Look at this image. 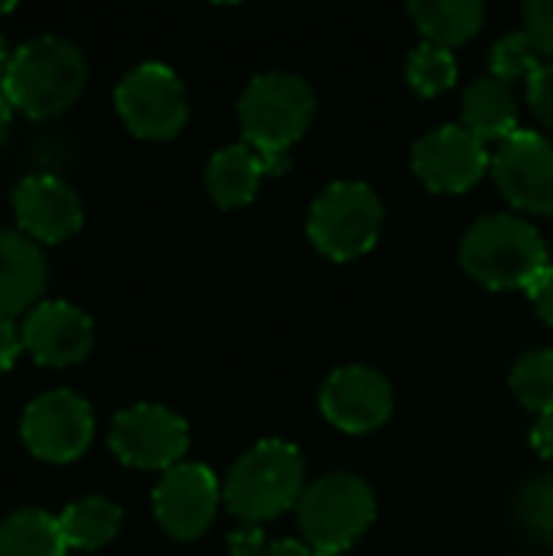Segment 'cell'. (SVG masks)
<instances>
[{"label": "cell", "instance_id": "1", "mask_svg": "<svg viewBox=\"0 0 553 556\" xmlns=\"http://www.w3.org/2000/svg\"><path fill=\"white\" fill-rule=\"evenodd\" d=\"M88 81L85 52L62 36H39L23 42L0 78V91L10 98L13 111L26 117H55L68 111Z\"/></svg>", "mask_w": 553, "mask_h": 556}, {"label": "cell", "instance_id": "2", "mask_svg": "<svg viewBox=\"0 0 553 556\" xmlns=\"http://www.w3.org/2000/svg\"><path fill=\"white\" fill-rule=\"evenodd\" d=\"M303 453L287 440H261L254 443L228 472L222 485V498L228 511L248 525L274 521L293 505H300L306 485Z\"/></svg>", "mask_w": 553, "mask_h": 556}, {"label": "cell", "instance_id": "3", "mask_svg": "<svg viewBox=\"0 0 553 556\" xmlns=\"http://www.w3.org/2000/svg\"><path fill=\"white\" fill-rule=\"evenodd\" d=\"M460 261L482 287L515 290L528 287L548 267V248L531 222L518 215H486L466 231Z\"/></svg>", "mask_w": 553, "mask_h": 556}, {"label": "cell", "instance_id": "4", "mask_svg": "<svg viewBox=\"0 0 553 556\" xmlns=\"http://www.w3.org/2000/svg\"><path fill=\"white\" fill-rule=\"evenodd\" d=\"M316 114V94L293 72H264L238 98V121L248 147L264 156H287Z\"/></svg>", "mask_w": 553, "mask_h": 556}, {"label": "cell", "instance_id": "5", "mask_svg": "<svg viewBox=\"0 0 553 556\" xmlns=\"http://www.w3.org/2000/svg\"><path fill=\"white\" fill-rule=\"evenodd\" d=\"M378 505L365 479L352 472H332L306 485L297 518L310 551L342 556L375 521Z\"/></svg>", "mask_w": 553, "mask_h": 556}, {"label": "cell", "instance_id": "6", "mask_svg": "<svg viewBox=\"0 0 553 556\" xmlns=\"http://www.w3.org/2000/svg\"><path fill=\"white\" fill-rule=\"evenodd\" d=\"M385 205L368 182L345 179L326 186L306 218V235L319 254L329 261H355L368 254L381 235Z\"/></svg>", "mask_w": 553, "mask_h": 556}, {"label": "cell", "instance_id": "7", "mask_svg": "<svg viewBox=\"0 0 553 556\" xmlns=\"http://www.w3.org/2000/svg\"><path fill=\"white\" fill-rule=\"evenodd\" d=\"M114 108L127 130L143 140H169L189 121L186 88L163 62H143L130 68L114 91Z\"/></svg>", "mask_w": 553, "mask_h": 556}, {"label": "cell", "instance_id": "8", "mask_svg": "<svg viewBox=\"0 0 553 556\" xmlns=\"http://www.w3.org/2000/svg\"><path fill=\"white\" fill-rule=\"evenodd\" d=\"M111 453L130 469H163L183 463L189 450V427L160 404H134L111 424Z\"/></svg>", "mask_w": 553, "mask_h": 556}, {"label": "cell", "instance_id": "9", "mask_svg": "<svg viewBox=\"0 0 553 556\" xmlns=\"http://www.w3.org/2000/svg\"><path fill=\"white\" fill-rule=\"evenodd\" d=\"M20 437L42 463H75L95 437V414L85 397L49 391L23 410Z\"/></svg>", "mask_w": 553, "mask_h": 556}, {"label": "cell", "instance_id": "10", "mask_svg": "<svg viewBox=\"0 0 553 556\" xmlns=\"http://www.w3.org/2000/svg\"><path fill=\"white\" fill-rule=\"evenodd\" d=\"M411 166L417 179L433 192H466L486 176L492 153L486 140H479L463 124H447L414 143Z\"/></svg>", "mask_w": 553, "mask_h": 556}, {"label": "cell", "instance_id": "11", "mask_svg": "<svg viewBox=\"0 0 553 556\" xmlns=\"http://www.w3.org/2000/svg\"><path fill=\"white\" fill-rule=\"evenodd\" d=\"M222 502V485L202 463H179L153 489V515L173 541H196L209 531Z\"/></svg>", "mask_w": 553, "mask_h": 556}, {"label": "cell", "instance_id": "12", "mask_svg": "<svg viewBox=\"0 0 553 556\" xmlns=\"http://www.w3.org/2000/svg\"><path fill=\"white\" fill-rule=\"evenodd\" d=\"M502 195L531 215H553V143L538 130H518L492 156Z\"/></svg>", "mask_w": 553, "mask_h": 556}, {"label": "cell", "instance_id": "13", "mask_svg": "<svg viewBox=\"0 0 553 556\" xmlns=\"http://www.w3.org/2000/svg\"><path fill=\"white\" fill-rule=\"evenodd\" d=\"M319 407L323 417L342 433H372L394 414V391L381 371L368 365H349L329 375Z\"/></svg>", "mask_w": 553, "mask_h": 556}, {"label": "cell", "instance_id": "14", "mask_svg": "<svg viewBox=\"0 0 553 556\" xmlns=\"http://www.w3.org/2000/svg\"><path fill=\"white\" fill-rule=\"evenodd\" d=\"M20 336H23V349L39 365H52V368H68L85 362L95 345L91 319L65 300H46L33 306L23 319Z\"/></svg>", "mask_w": 553, "mask_h": 556}, {"label": "cell", "instance_id": "15", "mask_svg": "<svg viewBox=\"0 0 553 556\" xmlns=\"http://www.w3.org/2000/svg\"><path fill=\"white\" fill-rule=\"evenodd\" d=\"M13 215L20 231L29 241H42V244H59L65 238H72L81 222V199L78 192L62 182L59 176H26L16 192H13Z\"/></svg>", "mask_w": 553, "mask_h": 556}, {"label": "cell", "instance_id": "16", "mask_svg": "<svg viewBox=\"0 0 553 556\" xmlns=\"http://www.w3.org/2000/svg\"><path fill=\"white\" fill-rule=\"evenodd\" d=\"M46 290V257L23 231L0 228V316L29 313Z\"/></svg>", "mask_w": 553, "mask_h": 556}, {"label": "cell", "instance_id": "17", "mask_svg": "<svg viewBox=\"0 0 553 556\" xmlns=\"http://www.w3.org/2000/svg\"><path fill=\"white\" fill-rule=\"evenodd\" d=\"M264 176H267L264 156L248 143H231L212 156V163L205 169V186H209V195L215 199V205L238 208L257 195V186Z\"/></svg>", "mask_w": 553, "mask_h": 556}, {"label": "cell", "instance_id": "18", "mask_svg": "<svg viewBox=\"0 0 553 556\" xmlns=\"http://www.w3.org/2000/svg\"><path fill=\"white\" fill-rule=\"evenodd\" d=\"M463 127L473 130L479 140L505 143L518 134V101L512 88L499 78H479L463 91Z\"/></svg>", "mask_w": 553, "mask_h": 556}, {"label": "cell", "instance_id": "19", "mask_svg": "<svg viewBox=\"0 0 553 556\" xmlns=\"http://www.w3.org/2000/svg\"><path fill=\"white\" fill-rule=\"evenodd\" d=\"M407 10L427 42L443 49L469 42L486 23V3L479 0H414Z\"/></svg>", "mask_w": 553, "mask_h": 556}, {"label": "cell", "instance_id": "20", "mask_svg": "<svg viewBox=\"0 0 553 556\" xmlns=\"http://www.w3.org/2000/svg\"><path fill=\"white\" fill-rule=\"evenodd\" d=\"M121 508L111 498L101 495H88L81 502H72L62 515H59V528L62 538L72 551H101L108 547L117 531H121Z\"/></svg>", "mask_w": 553, "mask_h": 556}, {"label": "cell", "instance_id": "21", "mask_svg": "<svg viewBox=\"0 0 553 556\" xmlns=\"http://www.w3.org/2000/svg\"><path fill=\"white\" fill-rule=\"evenodd\" d=\"M59 518L39 508H20L0 525V556H65Z\"/></svg>", "mask_w": 553, "mask_h": 556}, {"label": "cell", "instance_id": "22", "mask_svg": "<svg viewBox=\"0 0 553 556\" xmlns=\"http://www.w3.org/2000/svg\"><path fill=\"white\" fill-rule=\"evenodd\" d=\"M512 391L541 417L553 414V349H535L518 358L512 368Z\"/></svg>", "mask_w": 553, "mask_h": 556}, {"label": "cell", "instance_id": "23", "mask_svg": "<svg viewBox=\"0 0 553 556\" xmlns=\"http://www.w3.org/2000/svg\"><path fill=\"white\" fill-rule=\"evenodd\" d=\"M460 68L450 49L433 46V42H420L411 59H407V85L420 94V98H437L443 94L453 81H456Z\"/></svg>", "mask_w": 553, "mask_h": 556}, {"label": "cell", "instance_id": "24", "mask_svg": "<svg viewBox=\"0 0 553 556\" xmlns=\"http://www.w3.org/2000/svg\"><path fill=\"white\" fill-rule=\"evenodd\" d=\"M489 65H492V78L512 85L518 78H531L541 68V49L531 42V36L525 29L508 33L492 46Z\"/></svg>", "mask_w": 553, "mask_h": 556}, {"label": "cell", "instance_id": "25", "mask_svg": "<svg viewBox=\"0 0 553 556\" xmlns=\"http://www.w3.org/2000/svg\"><path fill=\"white\" fill-rule=\"evenodd\" d=\"M518 515L538 541H553V476L535 479L521 492Z\"/></svg>", "mask_w": 553, "mask_h": 556}, {"label": "cell", "instance_id": "26", "mask_svg": "<svg viewBox=\"0 0 553 556\" xmlns=\"http://www.w3.org/2000/svg\"><path fill=\"white\" fill-rule=\"evenodd\" d=\"M525 33L541 49V55H553V0L525 3Z\"/></svg>", "mask_w": 553, "mask_h": 556}, {"label": "cell", "instance_id": "27", "mask_svg": "<svg viewBox=\"0 0 553 556\" xmlns=\"http://www.w3.org/2000/svg\"><path fill=\"white\" fill-rule=\"evenodd\" d=\"M528 101L535 108V114L553 127V62L541 65L531 78H528Z\"/></svg>", "mask_w": 553, "mask_h": 556}, {"label": "cell", "instance_id": "28", "mask_svg": "<svg viewBox=\"0 0 553 556\" xmlns=\"http://www.w3.org/2000/svg\"><path fill=\"white\" fill-rule=\"evenodd\" d=\"M528 296H531V303H535V309H538V316L544 319V323H551L553 326V264H548L528 287Z\"/></svg>", "mask_w": 553, "mask_h": 556}, {"label": "cell", "instance_id": "29", "mask_svg": "<svg viewBox=\"0 0 553 556\" xmlns=\"http://www.w3.org/2000/svg\"><path fill=\"white\" fill-rule=\"evenodd\" d=\"M23 352V336L16 332L13 319L0 316V371H10Z\"/></svg>", "mask_w": 553, "mask_h": 556}, {"label": "cell", "instance_id": "30", "mask_svg": "<svg viewBox=\"0 0 553 556\" xmlns=\"http://www.w3.org/2000/svg\"><path fill=\"white\" fill-rule=\"evenodd\" d=\"M228 547H231L235 556H261L264 554V534H261L257 525H248V528H241V531H235L228 538Z\"/></svg>", "mask_w": 553, "mask_h": 556}, {"label": "cell", "instance_id": "31", "mask_svg": "<svg viewBox=\"0 0 553 556\" xmlns=\"http://www.w3.org/2000/svg\"><path fill=\"white\" fill-rule=\"evenodd\" d=\"M531 446L538 450V456L544 459H553V414L541 417L531 430Z\"/></svg>", "mask_w": 553, "mask_h": 556}, {"label": "cell", "instance_id": "32", "mask_svg": "<svg viewBox=\"0 0 553 556\" xmlns=\"http://www.w3.org/2000/svg\"><path fill=\"white\" fill-rule=\"evenodd\" d=\"M261 556H313V551L300 541H277V544L264 547Z\"/></svg>", "mask_w": 553, "mask_h": 556}, {"label": "cell", "instance_id": "33", "mask_svg": "<svg viewBox=\"0 0 553 556\" xmlns=\"http://www.w3.org/2000/svg\"><path fill=\"white\" fill-rule=\"evenodd\" d=\"M10 121H13V104H10V98L0 91V143H3V137H7V130H10Z\"/></svg>", "mask_w": 553, "mask_h": 556}, {"label": "cell", "instance_id": "34", "mask_svg": "<svg viewBox=\"0 0 553 556\" xmlns=\"http://www.w3.org/2000/svg\"><path fill=\"white\" fill-rule=\"evenodd\" d=\"M10 49H7V36L0 33V78H3V72H7V62H10Z\"/></svg>", "mask_w": 553, "mask_h": 556}, {"label": "cell", "instance_id": "35", "mask_svg": "<svg viewBox=\"0 0 553 556\" xmlns=\"http://www.w3.org/2000/svg\"><path fill=\"white\" fill-rule=\"evenodd\" d=\"M16 10V3H0V16H7V13H13Z\"/></svg>", "mask_w": 553, "mask_h": 556}, {"label": "cell", "instance_id": "36", "mask_svg": "<svg viewBox=\"0 0 553 556\" xmlns=\"http://www.w3.org/2000/svg\"><path fill=\"white\" fill-rule=\"evenodd\" d=\"M313 556H336V554H319V551H313Z\"/></svg>", "mask_w": 553, "mask_h": 556}]
</instances>
